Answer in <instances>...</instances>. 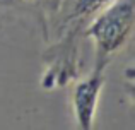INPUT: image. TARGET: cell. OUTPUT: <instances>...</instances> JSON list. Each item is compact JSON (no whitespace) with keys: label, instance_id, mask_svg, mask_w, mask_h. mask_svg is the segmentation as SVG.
Segmentation results:
<instances>
[{"label":"cell","instance_id":"1","mask_svg":"<svg viewBox=\"0 0 135 130\" xmlns=\"http://www.w3.org/2000/svg\"><path fill=\"white\" fill-rule=\"evenodd\" d=\"M133 0H115L87 22L84 34L94 41V69L106 70L111 58L125 46L133 29Z\"/></svg>","mask_w":135,"mask_h":130},{"label":"cell","instance_id":"2","mask_svg":"<svg viewBox=\"0 0 135 130\" xmlns=\"http://www.w3.org/2000/svg\"><path fill=\"white\" fill-rule=\"evenodd\" d=\"M103 86H104V70L101 69H92L87 77L75 82L72 91V110L77 128L91 130L94 127L96 110Z\"/></svg>","mask_w":135,"mask_h":130},{"label":"cell","instance_id":"3","mask_svg":"<svg viewBox=\"0 0 135 130\" xmlns=\"http://www.w3.org/2000/svg\"><path fill=\"white\" fill-rule=\"evenodd\" d=\"M111 2L115 0H70L63 19V29L67 36L79 38V34L84 33L87 22Z\"/></svg>","mask_w":135,"mask_h":130}]
</instances>
